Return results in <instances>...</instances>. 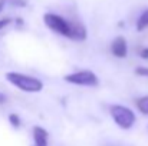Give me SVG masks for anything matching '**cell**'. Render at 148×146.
Returning a JSON list of instances; mask_svg holds the SVG:
<instances>
[{
    "mask_svg": "<svg viewBox=\"0 0 148 146\" xmlns=\"http://www.w3.org/2000/svg\"><path fill=\"white\" fill-rule=\"evenodd\" d=\"M45 24L50 30L56 32L58 35H62L68 39L73 40H85L86 39V29L78 22H69L63 19L62 16L53 14V13H46L43 16Z\"/></svg>",
    "mask_w": 148,
    "mask_h": 146,
    "instance_id": "1",
    "label": "cell"
},
{
    "mask_svg": "<svg viewBox=\"0 0 148 146\" xmlns=\"http://www.w3.org/2000/svg\"><path fill=\"white\" fill-rule=\"evenodd\" d=\"M6 79L9 83H12L13 86H16L17 89L23 90V92H29V93H36L40 92L43 89V83L32 76L27 75H22L17 72H9L6 73Z\"/></svg>",
    "mask_w": 148,
    "mask_h": 146,
    "instance_id": "2",
    "label": "cell"
},
{
    "mask_svg": "<svg viewBox=\"0 0 148 146\" xmlns=\"http://www.w3.org/2000/svg\"><path fill=\"white\" fill-rule=\"evenodd\" d=\"M109 113L114 119V122L122 128V129H131L135 123V115L131 109L121 106V105H112L109 107Z\"/></svg>",
    "mask_w": 148,
    "mask_h": 146,
    "instance_id": "3",
    "label": "cell"
},
{
    "mask_svg": "<svg viewBox=\"0 0 148 146\" xmlns=\"http://www.w3.org/2000/svg\"><path fill=\"white\" fill-rule=\"evenodd\" d=\"M65 80L68 83L79 85V86H98L99 83L98 76L94 72H91V70H81V72H75V73L66 75Z\"/></svg>",
    "mask_w": 148,
    "mask_h": 146,
    "instance_id": "4",
    "label": "cell"
},
{
    "mask_svg": "<svg viewBox=\"0 0 148 146\" xmlns=\"http://www.w3.org/2000/svg\"><path fill=\"white\" fill-rule=\"evenodd\" d=\"M111 52L115 57L124 59L128 53V46H127V40L122 36H118L114 39V42L111 43Z\"/></svg>",
    "mask_w": 148,
    "mask_h": 146,
    "instance_id": "5",
    "label": "cell"
},
{
    "mask_svg": "<svg viewBox=\"0 0 148 146\" xmlns=\"http://www.w3.org/2000/svg\"><path fill=\"white\" fill-rule=\"evenodd\" d=\"M33 139L36 146H48V132L43 128L35 126L33 128Z\"/></svg>",
    "mask_w": 148,
    "mask_h": 146,
    "instance_id": "6",
    "label": "cell"
},
{
    "mask_svg": "<svg viewBox=\"0 0 148 146\" xmlns=\"http://www.w3.org/2000/svg\"><path fill=\"white\" fill-rule=\"evenodd\" d=\"M148 27V9L144 10V13L140 16L138 22H137V30L138 32H143Z\"/></svg>",
    "mask_w": 148,
    "mask_h": 146,
    "instance_id": "7",
    "label": "cell"
},
{
    "mask_svg": "<svg viewBox=\"0 0 148 146\" xmlns=\"http://www.w3.org/2000/svg\"><path fill=\"white\" fill-rule=\"evenodd\" d=\"M137 107L140 109L141 113L148 115V96H143L137 100Z\"/></svg>",
    "mask_w": 148,
    "mask_h": 146,
    "instance_id": "8",
    "label": "cell"
},
{
    "mask_svg": "<svg viewBox=\"0 0 148 146\" xmlns=\"http://www.w3.org/2000/svg\"><path fill=\"white\" fill-rule=\"evenodd\" d=\"M9 120H10V123H12L14 128H19V126H20V119H19V116H17V115L12 113V115L9 116Z\"/></svg>",
    "mask_w": 148,
    "mask_h": 146,
    "instance_id": "9",
    "label": "cell"
},
{
    "mask_svg": "<svg viewBox=\"0 0 148 146\" xmlns=\"http://www.w3.org/2000/svg\"><path fill=\"white\" fill-rule=\"evenodd\" d=\"M135 75L138 76H144V77H148V67H137L135 69Z\"/></svg>",
    "mask_w": 148,
    "mask_h": 146,
    "instance_id": "10",
    "label": "cell"
},
{
    "mask_svg": "<svg viewBox=\"0 0 148 146\" xmlns=\"http://www.w3.org/2000/svg\"><path fill=\"white\" fill-rule=\"evenodd\" d=\"M140 56H141L143 59H148V48L140 49Z\"/></svg>",
    "mask_w": 148,
    "mask_h": 146,
    "instance_id": "11",
    "label": "cell"
},
{
    "mask_svg": "<svg viewBox=\"0 0 148 146\" xmlns=\"http://www.w3.org/2000/svg\"><path fill=\"white\" fill-rule=\"evenodd\" d=\"M10 22H12V19H3V20H0V30H1L3 27H6Z\"/></svg>",
    "mask_w": 148,
    "mask_h": 146,
    "instance_id": "12",
    "label": "cell"
},
{
    "mask_svg": "<svg viewBox=\"0 0 148 146\" xmlns=\"http://www.w3.org/2000/svg\"><path fill=\"white\" fill-rule=\"evenodd\" d=\"M6 100H7V96L0 92V105H1V103H6Z\"/></svg>",
    "mask_w": 148,
    "mask_h": 146,
    "instance_id": "13",
    "label": "cell"
},
{
    "mask_svg": "<svg viewBox=\"0 0 148 146\" xmlns=\"http://www.w3.org/2000/svg\"><path fill=\"white\" fill-rule=\"evenodd\" d=\"M3 6H4V0H0V12L3 10Z\"/></svg>",
    "mask_w": 148,
    "mask_h": 146,
    "instance_id": "14",
    "label": "cell"
}]
</instances>
